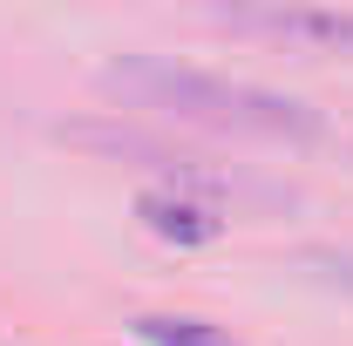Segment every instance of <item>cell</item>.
Here are the masks:
<instances>
[{"mask_svg": "<svg viewBox=\"0 0 353 346\" xmlns=\"http://www.w3.org/2000/svg\"><path fill=\"white\" fill-rule=\"evenodd\" d=\"M136 340H150V346H238L224 326L183 319V312H143V319H136Z\"/></svg>", "mask_w": 353, "mask_h": 346, "instance_id": "cell-3", "label": "cell"}, {"mask_svg": "<svg viewBox=\"0 0 353 346\" xmlns=\"http://www.w3.org/2000/svg\"><path fill=\"white\" fill-rule=\"evenodd\" d=\"M130 75L157 102H170L183 116H204V123H224V130H259V136H312L319 116L285 102V95H265V88L245 82H218V75H197V68H163V61H130Z\"/></svg>", "mask_w": 353, "mask_h": 346, "instance_id": "cell-1", "label": "cell"}, {"mask_svg": "<svg viewBox=\"0 0 353 346\" xmlns=\"http://www.w3.org/2000/svg\"><path fill=\"white\" fill-rule=\"evenodd\" d=\"M136 211H143L150 231H163V238H176V245H204V238H218V217L197 211V204H183V197H143Z\"/></svg>", "mask_w": 353, "mask_h": 346, "instance_id": "cell-2", "label": "cell"}, {"mask_svg": "<svg viewBox=\"0 0 353 346\" xmlns=\"http://www.w3.org/2000/svg\"><path fill=\"white\" fill-rule=\"evenodd\" d=\"M265 28H285V34H319V41H353V14H272Z\"/></svg>", "mask_w": 353, "mask_h": 346, "instance_id": "cell-4", "label": "cell"}]
</instances>
